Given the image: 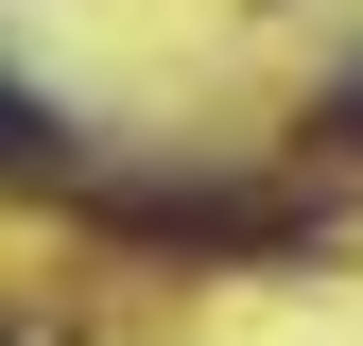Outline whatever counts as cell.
<instances>
[{
    "label": "cell",
    "instance_id": "6da1fadb",
    "mask_svg": "<svg viewBox=\"0 0 363 346\" xmlns=\"http://www.w3.org/2000/svg\"><path fill=\"white\" fill-rule=\"evenodd\" d=\"M69 173H86V139L35 104V86H0V191H69Z\"/></svg>",
    "mask_w": 363,
    "mask_h": 346
}]
</instances>
